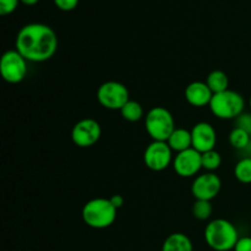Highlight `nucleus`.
I'll list each match as a JSON object with an SVG mask.
<instances>
[{
  "label": "nucleus",
  "instance_id": "f257e3e1",
  "mask_svg": "<svg viewBox=\"0 0 251 251\" xmlns=\"http://www.w3.org/2000/svg\"><path fill=\"white\" fill-rule=\"evenodd\" d=\"M58 44L55 31L41 22L25 25L15 39V49L31 63H44L53 58Z\"/></svg>",
  "mask_w": 251,
  "mask_h": 251
},
{
  "label": "nucleus",
  "instance_id": "f03ea898",
  "mask_svg": "<svg viewBox=\"0 0 251 251\" xmlns=\"http://www.w3.org/2000/svg\"><path fill=\"white\" fill-rule=\"evenodd\" d=\"M203 237L206 244L213 251L234 250L240 238L235 225L225 218L210 221L205 227Z\"/></svg>",
  "mask_w": 251,
  "mask_h": 251
},
{
  "label": "nucleus",
  "instance_id": "7ed1b4c3",
  "mask_svg": "<svg viewBox=\"0 0 251 251\" xmlns=\"http://www.w3.org/2000/svg\"><path fill=\"white\" fill-rule=\"evenodd\" d=\"M118 210L109 199L96 198L83 205L81 216L86 226L93 229H105L117 220Z\"/></svg>",
  "mask_w": 251,
  "mask_h": 251
},
{
  "label": "nucleus",
  "instance_id": "20e7f679",
  "mask_svg": "<svg viewBox=\"0 0 251 251\" xmlns=\"http://www.w3.org/2000/svg\"><path fill=\"white\" fill-rule=\"evenodd\" d=\"M208 107L211 113L218 119L235 120L244 113L245 100L237 91L227 90L225 92L213 95Z\"/></svg>",
  "mask_w": 251,
  "mask_h": 251
},
{
  "label": "nucleus",
  "instance_id": "39448f33",
  "mask_svg": "<svg viewBox=\"0 0 251 251\" xmlns=\"http://www.w3.org/2000/svg\"><path fill=\"white\" fill-rule=\"evenodd\" d=\"M173 114L164 107H153L145 117V129L152 141H167L176 129Z\"/></svg>",
  "mask_w": 251,
  "mask_h": 251
},
{
  "label": "nucleus",
  "instance_id": "423d86ee",
  "mask_svg": "<svg viewBox=\"0 0 251 251\" xmlns=\"http://www.w3.org/2000/svg\"><path fill=\"white\" fill-rule=\"evenodd\" d=\"M97 100L105 109L120 110L130 100V93L124 83L105 81L98 87Z\"/></svg>",
  "mask_w": 251,
  "mask_h": 251
},
{
  "label": "nucleus",
  "instance_id": "0eeeda50",
  "mask_svg": "<svg viewBox=\"0 0 251 251\" xmlns=\"http://www.w3.org/2000/svg\"><path fill=\"white\" fill-rule=\"evenodd\" d=\"M27 63L28 61L16 50L9 49L5 51L0 60V74L4 81L11 85L22 82L27 75Z\"/></svg>",
  "mask_w": 251,
  "mask_h": 251
},
{
  "label": "nucleus",
  "instance_id": "6e6552de",
  "mask_svg": "<svg viewBox=\"0 0 251 251\" xmlns=\"http://www.w3.org/2000/svg\"><path fill=\"white\" fill-rule=\"evenodd\" d=\"M100 136H102L100 124L92 118L78 120L71 130V140L80 149L95 146L100 141Z\"/></svg>",
  "mask_w": 251,
  "mask_h": 251
},
{
  "label": "nucleus",
  "instance_id": "1a4fd4ad",
  "mask_svg": "<svg viewBox=\"0 0 251 251\" xmlns=\"http://www.w3.org/2000/svg\"><path fill=\"white\" fill-rule=\"evenodd\" d=\"M173 159V151L167 141H152L144 152L145 166L152 172L166 171Z\"/></svg>",
  "mask_w": 251,
  "mask_h": 251
},
{
  "label": "nucleus",
  "instance_id": "9d476101",
  "mask_svg": "<svg viewBox=\"0 0 251 251\" xmlns=\"http://www.w3.org/2000/svg\"><path fill=\"white\" fill-rule=\"evenodd\" d=\"M222 189V180L212 172H205L195 176L191 184V194L195 200L212 201L217 198Z\"/></svg>",
  "mask_w": 251,
  "mask_h": 251
},
{
  "label": "nucleus",
  "instance_id": "9b49d317",
  "mask_svg": "<svg viewBox=\"0 0 251 251\" xmlns=\"http://www.w3.org/2000/svg\"><path fill=\"white\" fill-rule=\"evenodd\" d=\"M172 166L174 172L181 178H194L202 169V153L191 147L176 153Z\"/></svg>",
  "mask_w": 251,
  "mask_h": 251
},
{
  "label": "nucleus",
  "instance_id": "f8f14e48",
  "mask_svg": "<svg viewBox=\"0 0 251 251\" xmlns=\"http://www.w3.org/2000/svg\"><path fill=\"white\" fill-rule=\"evenodd\" d=\"M191 137H193V149L200 153L212 151L217 145V132L210 123H196L191 129Z\"/></svg>",
  "mask_w": 251,
  "mask_h": 251
},
{
  "label": "nucleus",
  "instance_id": "ddd939ff",
  "mask_svg": "<svg viewBox=\"0 0 251 251\" xmlns=\"http://www.w3.org/2000/svg\"><path fill=\"white\" fill-rule=\"evenodd\" d=\"M184 96L189 104L196 108H201L210 105L213 92L210 90L207 83L203 81H194L186 86Z\"/></svg>",
  "mask_w": 251,
  "mask_h": 251
},
{
  "label": "nucleus",
  "instance_id": "4468645a",
  "mask_svg": "<svg viewBox=\"0 0 251 251\" xmlns=\"http://www.w3.org/2000/svg\"><path fill=\"white\" fill-rule=\"evenodd\" d=\"M167 144L172 149V151L183 152L193 147V137H191V130L185 127H176L169 139L167 140Z\"/></svg>",
  "mask_w": 251,
  "mask_h": 251
},
{
  "label": "nucleus",
  "instance_id": "2eb2a0df",
  "mask_svg": "<svg viewBox=\"0 0 251 251\" xmlns=\"http://www.w3.org/2000/svg\"><path fill=\"white\" fill-rule=\"evenodd\" d=\"M161 251H194V245L188 235L176 232L164 239Z\"/></svg>",
  "mask_w": 251,
  "mask_h": 251
},
{
  "label": "nucleus",
  "instance_id": "dca6fc26",
  "mask_svg": "<svg viewBox=\"0 0 251 251\" xmlns=\"http://www.w3.org/2000/svg\"><path fill=\"white\" fill-rule=\"evenodd\" d=\"M206 83L212 91L213 95L216 93L225 92V91L229 90V78L228 75L222 70H212L206 77Z\"/></svg>",
  "mask_w": 251,
  "mask_h": 251
},
{
  "label": "nucleus",
  "instance_id": "f3484780",
  "mask_svg": "<svg viewBox=\"0 0 251 251\" xmlns=\"http://www.w3.org/2000/svg\"><path fill=\"white\" fill-rule=\"evenodd\" d=\"M229 144L237 151H249L251 149V136L248 131L234 126L229 132Z\"/></svg>",
  "mask_w": 251,
  "mask_h": 251
},
{
  "label": "nucleus",
  "instance_id": "a211bd4d",
  "mask_svg": "<svg viewBox=\"0 0 251 251\" xmlns=\"http://www.w3.org/2000/svg\"><path fill=\"white\" fill-rule=\"evenodd\" d=\"M120 114H122L123 119L130 123L140 122V120L145 117V112L142 105L140 104L139 102L132 100H130L129 102L120 109Z\"/></svg>",
  "mask_w": 251,
  "mask_h": 251
},
{
  "label": "nucleus",
  "instance_id": "6ab92c4d",
  "mask_svg": "<svg viewBox=\"0 0 251 251\" xmlns=\"http://www.w3.org/2000/svg\"><path fill=\"white\" fill-rule=\"evenodd\" d=\"M234 176L239 183L251 184V156H244L237 162Z\"/></svg>",
  "mask_w": 251,
  "mask_h": 251
},
{
  "label": "nucleus",
  "instance_id": "aec40b11",
  "mask_svg": "<svg viewBox=\"0 0 251 251\" xmlns=\"http://www.w3.org/2000/svg\"><path fill=\"white\" fill-rule=\"evenodd\" d=\"M191 213H193V216L196 220L207 221L212 216L213 206L211 203V201L195 200L193 207H191Z\"/></svg>",
  "mask_w": 251,
  "mask_h": 251
},
{
  "label": "nucleus",
  "instance_id": "412c9836",
  "mask_svg": "<svg viewBox=\"0 0 251 251\" xmlns=\"http://www.w3.org/2000/svg\"><path fill=\"white\" fill-rule=\"evenodd\" d=\"M222 164V156L216 150L202 153V169L215 173Z\"/></svg>",
  "mask_w": 251,
  "mask_h": 251
},
{
  "label": "nucleus",
  "instance_id": "4be33fe9",
  "mask_svg": "<svg viewBox=\"0 0 251 251\" xmlns=\"http://www.w3.org/2000/svg\"><path fill=\"white\" fill-rule=\"evenodd\" d=\"M20 0H0V15H11L19 6Z\"/></svg>",
  "mask_w": 251,
  "mask_h": 251
},
{
  "label": "nucleus",
  "instance_id": "5701e85b",
  "mask_svg": "<svg viewBox=\"0 0 251 251\" xmlns=\"http://www.w3.org/2000/svg\"><path fill=\"white\" fill-rule=\"evenodd\" d=\"M235 126L245 130L250 134L251 132V113H243L235 119Z\"/></svg>",
  "mask_w": 251,
  "mask_h": 251
},
{
  "label": "nucleus",
  "instance_id": "b1692460",
  "mask_svg": "<svg viewBox=\"0 0 251 251\" xmlns=\"http://www.w3.org/2000/svg\"><path fill=\"white\" fill-rule=\"evenodd\" d=\"M54 5L61 11H73L76 9L80 0H53Z\"/></svg>",
  "mask_w": 251,
  "mask_h": 251
},
{
  "label": "nucleus",
  "instance_id": "393cba45",
  "mask_svg": "<svg viewBox=\"0 0 251 251\" xmlns=\"http://www.w3.org/2000/svg\"><path fill=\"white\" fill-rule=\"evenodd\" d=\"M234 251H251V237H240Z\"/></svg>",
  "mask_w": 251,
  "mask_h": 251
},
{
  "label": "nucleus",
  "instance_id": "a878e982",
  "mask_svg": "<svg viewBox=\"0 0 251 251\" xmlns=\"http://www.w3.org/2000/svg\"><path fill=\"white\" fill-rule=\"evenodd\" d=\"M109 200L117 210H119V208L124 205V198H123L122 195H118V194H115V195H113L112 198H109Z\"/></svg>",
  "mask_w": 251,
  "mask_h": 251
},
{
  "label": "nucleus",
  "instance_id": "bb28decb",
  "mask_svg": "<svg viewBox=\"0 0 251 251\" xmlns=\"http://www.w3.org/2000/svg\"><path fill=\"white\" fill-rule=\"evenodd\" d=\"M38 1L39 0H20V2H22V4L26 5V6H33V5H36Z\"/></svg>",
  "mask_w": 251,
  "mask_h": 251
},
{
  "label": "nucleus",
  "instance_id": "cd10ccee",
  "mask_svg": "<svg viewBox=\"0 0 251 251\" xmlns=\"http://www.w3.org/2000/svg\"><path fill=\"white\" fill-rule=\"evenodd\" d=\"M249 107H250V110H251V95H250V98H249Z\"/></svg>",
  "mask_w": 251,
  "mask_h": 251
},
{
  "label": "nucleus",
  "instance_id": "c85d7f7f",
  "mask_svg": "<svg viewBox=\"0 0 251 251\" xmlns=\"http://www.w3.org/2000/svg\"><path fill=\"white\" fill-rule=\"evenodd\" d=\"M250 136H251V132H250Z\"/></svg>",
  "mask_w": 251,
  "mask_h": 251
}]
</instances>
